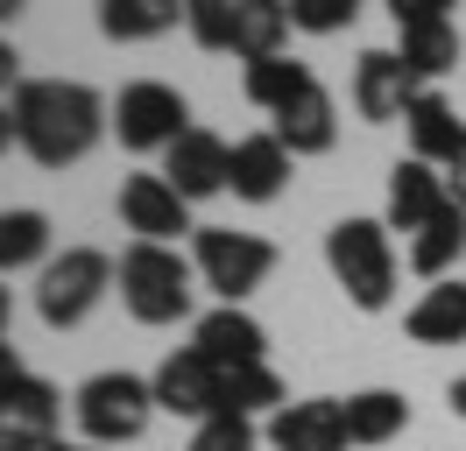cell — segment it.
Returning a JSON list of instances; mask_svg holds the SVG:
<instances>
[{
    "instance_id": "cell-1",
    "label": "cell",
    "mask_w": 466,
    "mask_h": 451,
    "mask_svg": "<svg viewBox=\"0 0 466 451\" xmlns=\"http://www.w3.org/2000/svg\"><path fill=\"white\" fill-rule=\"evenodd\" d=\"M7 106H15V127H22L29 163H43V169L86 163L92 148H99V135L114 127V106L78 78H29Z\"/></svg>"
},
{
    "instance_id": "cell-2",
    "label": "cell",
    "mask_w": 466,
    "mask_h": 451,
    "mask_svg": "<svg viewBox=\"0 0 466 451\" xmlns=\"http://www.w3.org/2000/svg\"><path fill=\"white\" fill-rule=\"evenodd\" d=\"M114 282H120V304L135 325H177L191 317V282H198V261H184L177 247H156V240H135V247L114 261Z\"/></svg>"
},
{
    "instance_id": "cell-3",
    "label": "cell",
    "mask_w": 466,
    "mask_h": 451,
    "mask_svg": "<svg viewBox=\"0 0 466 451\" xmlns=\"http://www.w3.org/2000/svg\"><path fill=\"white\" fill-rule=\"evenodd\" d=\"M325 268L339 276L353 310H389L396 304V240H389V219H339L325 233Z\"/></svg>"
},
{
    "instance_id": "cell-4",
    "label": "cell",
    "mask_w": 466,
    "mask_h": 451,
    "mask_svg": "<svg viewBox=\"0 0 466 451\" xmlns=\"http://www.w3.org/2000/svg\"><path fill=\"white\" fill-rule=\"evenodd\" d=\"M71 416H78V437H86V445H106V451L135 445L148 430V416H156V388H148L142 374H127V366H106V374L78 381Z\"/></svg>"
},
{
    "instance_id": "cell-5",
    "label": "cell",
    "mask_w": 466,
    "mask_h": 451,
    "mask_svg": "<svg viewBox=\"0 0 466 451\" xmlns=\"http://www.w3.org/2000/svg\"><path fill=\"white\" fill-rule=\"evenodd\" d=\"M114 289V261L99 247H64L43 261V276H35V317L50 325V332H71V325H86L92 304Z\"/></svg>"
},
{
    "instance_id": "cell-6",
    "label": "cell",
    "mask_w": 466,
    "mask_h": 451,
    "mask_svg": "<svg viewBox=\"0 0 466 451\" xmlns=\"http://www.w3.org/2000/svg\"><path fill=\"white\" fill-rule=\"evenodd\" d=\"M191 261H198V282L219 296V304H248L255 289L276 268V247L262 233H233V226H198L191 233Z\"/></svg>"
},
{
    "instance_id": "cell-7",
    "label": "cell",
    "mask_w": 466,
    "mask_h": 451,
    "mask_svg": "<svg viewBox=\"0 0 466 451\" xmlns=\"http://www.w3.org/2000/svg\"><path fill=\"white\" fill-rule=\"evenodd\" d=\"M184 127H191V106H184V92H177V85H163V78L120 85V99H114V135H120V148L156 155V148H170Z\"/></svg>"
},
{
    "instance_id": "cell-8",
    "label": "cell",
    "mask_w": 466,
    "mask_h": 451,
    "mask_svg": "<svg viewBox=\"0 0 466 451\" xmlns=\"http://www.w3.org/2000/svg\"><path fill=\"white\" fill-rule=\"evenodd\" d=\"M120 226H127L135 240H156V247H177V233H198V226H191V205L177 197V184L163 169L120 176Z\"/></svg>"
},
{
    "instance_id": "cell-9",
    "label": "cell",
    "mask_w": 466,
    "mask_h": 451,
    "mask_svg": "<svg viewBox=\"0 0 466 451\" xmlns=\"http://www.w3.org/2000/svg\"><path fill=\"white\" fill-rule=\"evenodd\" d=\"M219 381H227V366L219 360H205L198 346H177L170 360L148 374V388H156V409H170V416H219Z\"/></svg>"
},
{
    "instance_id": "cell-10",
    "label": "cell",
    "mask_w": 466,
    "mask_h": 451,
    "mask_svg": "<svg viewBox=\"0 0 466 451\" xmlns=\"http://www.w3.org/2000/svg\"><path fill=\"white\" fill-rule=\"evenodd\" d=\"M64 423V395L43 374H22L0 395V451H50Z\"/></svg>"
},
{
    "instance_id": "cell-11",
    "label": "cell",
    "mask_w": 466,
    "mask_h": 451,
    "mask_svg": "<svg viewBox=\"0 0 466 451\" xmlns=\"http://www.w3.org/2000/svg\"><path fill=\"white\" fill-rule=\"evenodd\" d=\"M268 451H347V402L339 395H304V402H283L268 416Z\"/></svg>"
},
{
    "instance_id": "cell-12",
    "label": "cell",
    "mask_w": 466,
    "mask_h": 451,
    "mask_svg": "<svg viewBox=\"0 0 466 451\" xmlns=\"http://www.w3.org/2000/svg\"><path fill=\"white\" fill-rule=\"evenodd\" d=\"M417 92H431V85L410 78V64H403L396 50H360V56H353V113H360L368 127L403 120Z\"/></svg>"
},
{
    "instance_id": "cell-13",
    "label": "cell",
    "mask_w": 466,
    "mask_h": 451,
    "mask_svg": "<svg viewBox=\"0 0 466 451\" xmlns=\"http://www.w3.org/2000/svg\"><path fill=\"white\" fill-rule=\"evenodd\" d=\"M227 163H233V148L212 135V127H184V135L163 148V176L177 184V197H184V205L227 191Z\"/></svg>"
},
{
    "instance_id": "cell-14",
    "label": "cell",
    "mask_w": 466,
    "mask_h": 451,
    "mask_svg": "<svg viewBox=\"0 0 466 451\" xmlns=\"http://www.w3.org/2000/svg\"><path fill=\"white\" fill-rule=\"evenodd\" d=\"M445 205H452V197H445V169H438V163L403 155V163L389 169V212H381V219H389V233H410V240H417V233L445 212Z\"/></svg>"
},
{
    "instance_id": "cell-15",
    "label": "cell",
    "mask_w": 466,
    "mask_h": 451,
    "mask_svg": "<svg viewBox=\"0 0 466 451\" xmlns=\"http://www.w3.org/2000/svg\"><path fill=\"white\" fill-rule=\"evenodd\" d=\"M290 169H297V155L276 135H240L233 141V163H227V191L248 197V205H268V197H283Z\"/></svg>"
},
{
    "instance_id": "cell-16",
    "label": "cell",
    "mask_w": 466,
    "mask_h": 451,
    "mask_svg": "<svg viewBox=\"0 0 466 451\" xmlns=\"http://www.w3.org/2000/svg\"><path fill=\"white\" fill-rule=\"evenodd\" d=\"M268 135L283 141L290 155H325V148L339 141V106H332V92L311 78L283 113H268Z\"/></svg>"
},
{
    "instance_id": "cell-17",
    "label": "cell",
    "mask_w": 466,
    "mask_h": 451,
    "mask_svg": "<svg viewBox=\"0 0 466 451\" xmlns=\"http://www.w3.org/2000/svg\"><path fill=\"white\" fill-rule=\"evenodd\" d=\"M191 346H198L205 360H219V366H255V360H268V332H262V317H248L240 304L205 310L198 325H191Z\"/></svg>"
},
{
    "instance_id": "cell-18",
    "label": "cell",
    "mask_w": 466,
    "mask_h": 451,
    "mask_svg": "<svg viewBox=\"0 0 466 451\" xmlns=\"http://www.w3.org/2000/svg\"><path fill=\"white\" fill-rule=\"evenodd\" d=\"M403 127H410V155H417V163H438V169H445L466 148V120L445 106L438 92H417V99H410Z\"/></svg>"
},
{
    "instance_id": "cell-19",
    "label": "cell",
    "mask_w": 466,
    "mask_h": 451,
    "mask_svg": "<svg viewBox=\"0 0 466 451\" xmlns=\"http://www.w3.org/2000/svg\"><path fill=\"white\" fill-rule=\"evenodd\" d=\"M403 332L417 338V346H460V338H466V282L460 276L431 282V289L410 304Z\"/></svg>"
},
{
    "instance_id": "cell-20",
    "label": "cell",
    "mask_w": 466,
    "mask_h": 451,
    "mask_svg": "<svg viewBox=\"0 0 466 451\" xmlns=\"http://www.w3.org/2000/svg\"><path fill=\"white\" fill-rule=\"evenodd\" d=\"M184 22V0H99V35L106 43H156Z\"/></svg>"
},
{
    "instance_id": "cell-21",
    "label": "cell",
    "mask_w": 466,
    "mask_h": 451,
    "mask_svg": "<svg viewBox=\"0 0 466 451\" xmlns=\"http://www.w3.org/2000/svg\"><path fill=\"white\" fill-rule=\"evenodd\" d=\"M460 254H466V212H460V205H445V212L410 240V268H417L424 282H445L452 268H460Z\"/></svg>"
},
{
    "instance_id": "cell-22",
    "label": "cell",
    "mask_w": 466,
    "mask_h": 451,
    "mask_svg": "<svg viewBox=\"0 0 466 451\" xmlns=\"http://www.w3.org/2000/svg\"><path fill=\"white\" fill-rule=\"evenodd\" d=\"M410 430V402L396 388H360L347 395V437L353 445H389Z\"/></svg>"
},
{
    "instance_id": "cell-23",
    "label": "cell",
    "mask_w": 466,
    "mask_h": 451,
    "mask_svg": "<svg viewBox=\"0 0 466 451\" xmlns=\"http://www.w3.org/2000/svg\"><path fill=\"white\" fill-rule=\"evenodd\" d=\"M290 402V388H283V374L268 360H255V366H227V381H219V416H255V409H283Z\"/></svg>"
},
{
    "instance_id": "cell-24",
    "label": "cell",
    "mask_w": 466,
    "mask_h": 451,
    "mask_svg": "<svg viewBox=\"0 0 466 451\" xmlns=\"http://www.w3.org/2000/svg\"><path fill=\"white\" fill-rule=\"evenodd\" d=\"M396 56L410 64V78L431 85L460 64V28L452 22H431V28H396Z\"/></svg>"
},
{
    "instance_id": "cell-25",
    "label": "cell",
    "mask_w": 466,
    "mask_h": 451,
    "mask_svg": "<svg viewBox=\"0 0 466 451\" xmlns=\"http://www.w3.org/2000/svg\"><path fill=\"white\" fill-rule=\"evenodd\" d=\"M290 43V7L283 0H240V28H233V56L262 64V56H283Z\"/></svg>"
},
{
    "instance_id": "cell-26",
    "label": "cell",
    "mask_w": 466,
    "mask_h": 451,
    "mask_svg": "<svg viewBox=\"0 0 466 451\" xmlns=\"http://www.w3.org/2000/svg\"><path fill=\"white\" fill-rule=\"evenodd\" d=\"M35 261H50V219H43V212H29V205L0 212V276L35 268Z\"/></svg>"
},
{
    "instance_id": "cell-27",
    "label": "cell",
    "mask_w": 466,
    "mask_h": 451,
    "mask_svg": "<svg viewBox=\"0 0 466 451\" xmlns=\"http://www.w3.org/2000/svg\"><path fill=\"white\" fill-rule=\"evenodd\" d=\"M240 85H248V99H255L262 113H283L297 92L311 85V64H297V56H262V64H248Z\"/></svg>"
},
{
    "instance_id": "cell-28",
    "label": "cell",
    "mask_w": 466,
    "mask_h": 451,
    "mask_svg": "<svg viewBox=\"0 0 466 451\" xmlns=\"http://www.w3.org/2000/svg\"><path fill=\"white\" fill-rule=\"evenodd\" d=\"M184 28L198 50H233V28H240V0H184Z\"/></svg>"
},
{
    "instance_id": "cell-29",
    "label": "cell",
    "mask_w": 466,
    "mask_h": 451,
    "mask_svg": "<svg viewBox=\"0 0 466 451\" xmlns=\"http://www.w3.org/2000/svg\"><path fill=\"white\" fill-rule=\"evenodd\" d=\"M283 7H290V28H304V35H339L360 15V0H283Z\"/></svg>"
},
{
    "instance_id": "cell-30",
    "label": "cell",
    "mask_w": 466,
    "mask_h": 451,
    "mask_svg": "<svg viewBox=\"0 0 466 451\" xmlns=\"http://www.w3.org/2000/svg\"><path fill=\"white\" fill-rule=\"evenodd\" d=\"M184 451H255V416H205Z\"/></svg>"
},
{
    "instance_id": "cell-31",
    "label": "cell",
    "mask_w": 466,
    "mask_h": 451,
    "mask_svg": "<svg viewBox=\"0 0 466 451\" xmlns=\"http://www.w3.org/2000/svg\"><path fill=\"white\" fill-rule=\"evenodd\" d=\"M452 7H460V0H389L396 28H431V22H452Z\"/></svg>"
},
{
    "instance_id": "cell-32",
    "label": "cell",
    "mask_w": 466,
    "mask_h": 451,
    "mask_svg": "<svg viewBox=\"0 0 466 451\" xmlns=\"http://www.w3.org/2000/svg\"><path fill=\"white\" fill-rule=\"evenodd\" d=\"M22 50H15V43H7V35H0V106H7V99H15V92H22Z\"/></svg>"
},
{
    "instance_id": "cell-33",
    "label": "cell",
    "mask_w": 466,
    "mask_h": 451,
    "mask_svg": "<svg viewBox=\"0 0 466 451\" xmlns=\"http://www.w3.org/2000/svg\"><path fill=\"white\" fill-rule=\"evenodd\" d=\"M445 197H452V205L466 212V148L452 155V163H445Z\"/></svg>"
},
{
    "instance_id": "cell-34",
    "label": "cell",
    "mask_w": 466,
    "mask_h": 451,
    "mask_svg": "<svg viewBox=\"0 0 466 451\" xmlns=\"http://www.w3.org/2000/svg\"><path fill=\"white\" fill-rule=\"evenodd\" d=\"M22 374H29V366H22V353H15V346H7V338H0V395L15 388V381H22Z\"/></svg>"
},
{
    "instance_id": "cell-35",
    "label": "cell",
    "mask_w": 466,
    "mask_h": 451,
    "mask_svg": "<svg viewBox=\"0 0 466 451\" xmlns=\"http://www.w3.org/2000/svg\"><path fill=\"white\" fill-rule=\"evenodd\" d=\"M7 148H22V127H15V106H0V155Z\"/></svg>"
},
{
    "instance_id": "cell-36",
    "label": "cell",
    "mask_w": 466,
    "mask_h": 451,
    "mask_svg": "<svg viewBox=\"0 0 466 451\" xmlns=\"http://www.w3.org/2000/svg\"><path fill=\"white\" fill-rule=\"evenodd\" d=\"M50 451H106V445H86V437H57Z\"/></svg>"
},
{
    "instance_id": "cell-37",
    "label": "cell",
    "mask_w": 466,
    "mask_h": 451,
    "mask_svg": "<svg viewBox=\"0 0 466 451\" xmlns=\"http://www.w3.org/2000/svg\"><path fill=\"white\" fill-rule=\"evenodd\" d=\"M452 416H466V374L452 381Z\"/></svg>"
},
{
    "instance_id": "cell-38",
    "label": "cell",
    "mask_w": 466,
    "mask_h": 451,
    "mask_svg": "<svg viewBox=\"0 0 466 451\" xmlns=\"http://www.w3.org/2000/svg\"><path fill=\"white\" fill-rule=\"evenodd\" d=\"M7 310H15V296H7V282H0V338H7Z\"/></svg>"
},
{
    "instance_id": "cell-39",
    "label": "cell",
    "mask_w": 466,
    "mask_h": 451,
    "mask_svg": "<svg viewBox=\"0 0 466 451\" xmlns=\"http://www.w3.org/2000/svg\"><path fill=\"white\" fill-rule=\"evenodd\" d=\"M22 7H29V0H0V22H15V15H22Z\"/></svg>"
}]
</instances>
